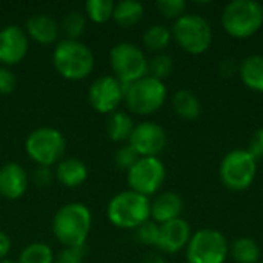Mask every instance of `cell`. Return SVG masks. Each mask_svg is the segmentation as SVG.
I'll use <instances>...</instances> for the list:
<instances>
[{
  "label": "cell",
  "mask_w": 263,
  "mask_h": 263,
  "mask_svg": "<svg viewBox=\"0 0 263 263\" xmlns=\"http://www.w3.org/2000/svg\"><path fill=\"white\" fill-rule=\"evenodd\" d=\"M25 151L37 166L57 165L66 151V140L62 131L49 126H42L29 133L25 140Z\"/></svg>",
  "instance_id": "obj_5"
},
{
  "label": "cell",
  "mask_w": 263,
  "mask_h": 263,
  "mask_svg": "<svg viewBox=\"0 0 263 263\" xmlns=\"http://www.w3.org/2000/svg\"><path fill=\"white\" fill-rule=\"evenodd\" d=\"M222 25L230 35L247 39L263 25V5L256 0H233L223 8Z\"/></svg>",
  "instance_id": "obj_4"
},
{
  "label": "cell",
  "mask_w": 263,
  "mask_h": 263,
  "mask_svg": "<svg viewBox=\"0 0 263 263\" xmlns=\"http://www.w3.org/2000/svg\"><path fill=\"white\" fill-rule=\"evenodd\" d=\"M0 263H17V262H14V260H11V259H2Z\"/></svg>",
  "instance_id": "obj_39"
},
{
  "label": "cell",
  "mask_w": 263,
  "mask_h": 263,
  "mask_svg": "<svg viewBox=\"0 0 263 263\" xmlns=\"http://www.w3.org/2000/svg\"><path fill=\"white\" fill-rule=\"evenodd\" d=\"M134 120L133 117L125 111H114L109 116H106V134L112 142L122 143L128 142L133 131H134Z\"/></svg>",
  "instance_id": "obj_20"
},
{
  "label": "cell",
  "mask_w": 263,
  "mask_h": 263,
  "mask_svg": "<svg viewBox=\"0 0 263 263\" xmlns=\"http://www.w3.org/2000/svg\"><path fill=\"white\" fill-rule=\"evenodd\" d=\"M173 32L168 26L165 25H151L145 32H143V46L151 51V52H162L171 42Z\"/></svg>",
  "instance_id": "obj_24"
},
{
  "label": "cell",
  "mask_w": 263,
  "mask_h": 263,
  "mask_svg": "<svg viewBox=\"0 0 263 263\" xmlns=\"http://www.w3.org/2000/svg\"><path fill=\"white\" fill-rule=\"evenodd\" d=\"M28 190V174L25 168L15 162L0 166V196L8 200L20 199Z\"/></svg>",
  "instance_id": "obj_16"
},
{
  "label": "cell",
  "mask_w": 263,
  "mask_h": 263,
  "mask_svg": "<svg viewBox=\"0 0 263 263\" xmlns=\"http://www.w3.org/2000/svg\"><path fill=\"white\" fill-rule=\"evenodd\" d=\"M240 79L253 91L263 92V55H248L240 65Z\"/></svg>",
  "instance_id": "obj_22"
},
{
  "label": "cell",
  "mask_w": 263,
  "mask_h": 263,
  "mask_svg": "<svg viewBox=\"0 0 263 263\" xmlns=\"http://www.w3.org/2000/svg\"><path fill=\"white\" fill-rule=\"evenodd\" d=\"M248 151L253 154V157L257 160V159H262L263 157V126L259 128L253 137H251V142H250V146H248Z\"/></svg>",
  "instance_id": "obj_36"
},
{
  "label": "cell",
  "mask_w": 263,
  "mask_h": 263,
  "mask_svg": "<svg viewBox=\"0 0 263 263\" xmlns=\"http://www.w3.org/2000/svg\"><path fill=\"white\" fill-rule=\"evenodd\" d=\"M159 223H156L154 220H146L145 223H142L140 227L136 228V237L142 245L146 247H157V240H159Z\"/></svg>",
  "instance_id": "obj_30"
},
{
  "label": "cell",
  "mask_w": 263,
  "mask_h": 263,
  "mask_svg": "<svg viewBox=\"0 0 263 263\" xmlns=\"http://www.w3.org/2000/svg\"><path fill=\"white\" fill-rule=\"evenodd\" d=\"M55 180L66 188H77L88 179V166L76 157L62 159L55 165Z\"/></svg>",
  "instance_id": "obj_19"
},
{
  "label": "cell",
  "mask_w": 263,
  "mask_h": 263,
  "mask_svg": "<svg viewBox=\"0 0 263 263\" xmlns=\"http://www.w3.org/2000/svg\"><path fill=\"white\" fill-rule=\"evenodd\" d=\"M171 32L179 46L190 54L205 52L213 42L211 25L199 14L185 12L174 22Z\"/></svg>",
  "instance_id": "obj_7"
},
{
  "label": "cell",
  "mask_w": 263,
  "mask_h": 263,
  "mask_svg": "<svg viewBox=\"0 0 263 263\" xmlns=\"http://www.w3.org/2000/svg\"><path fill=\"white\" fill-rule=\"evenodd\" d=\"M166 133L156 122H142L134 126L128 143L140 157H157L166 146Z\"/></svg>",
  "instance_id": "obj_13"
},
{
  "label": "cell",
  "mask_w": 263,
  "mask_h": 263,
  "mask_svg": "<svg viewBox=\"0 0 263 263\" xmlns=\"http://www.w3.org/2000/svg\"><path fill=\"white\" fill-rule=\"evenodd\" d=\"M157 9L165 15L166 18H179L185 14L186 2L185 0H159L156 3Z\"/></svg>",
  "instance_id": "obj_32"
},
{
  "label": "cell",
  "mask_w": 263,
  "mask_h": 263,
  "mask_svg": "<svg viewBox=\"0 0 263 263\" xmlns=\"http://www.w3.org/2000/svg\"><path fill=\"white\" fill-rule=\"evenodd\" d=\"M126 174L129 190L149 197L163 185L166 170L159 157H140Z\"/></svg>",
  "instance_id": "obj_11"
},
{
  "label": "cell",
  "mask_w": 263,
  "mask_h": 263,
  "mask_svg": "<svg viewBox=\"0 0 263 263\" xmlns=\"http://www.w3.org/2000/svg\"><path fill=\"white\" fill-rule=\"evenodd\" d=\"M182 211L183 200L177 193L173 191L162 193L151 202V219L159 225L179 219Z\"/></svg>",
  "instance_id": "obj_18"
},
{
  "label": "cell",
  "mask_w": 263,
  "mask_h": 263,
  "mask_svg": "<svg viewBox=\"0 0 263 263\" xmlns=\"http://www.w3.org/2000/svg\"><path fill=\"white\" fill-rule=\"evenodd\" d=\"M92 225V214L85 203L71 202L57 210L52 219V233L65 247H85Z\"/></svg>",
  "instance_id": "obj_1"
},
{
  "label": "cell",
  "mask_w": 263,
  "mask_h": 263,
  "mask_svg": "<svg viewBox=\"0 0 263 263\" xmlns=\"http://www.w3.org/2000/svg\"><path fill=\"white\" fill-rule=\"evenodd\" d=\"M15 86H17V79L12 69L0 65V96L11 94L15 89Z\"/></svg>",
  "instance_id": "obj_35"
},
{
  "label": "cell",
  "mask_w": 263,
  "mask_h": 263,
  "mask_svg": "<svg viewBox=\"0 0 263 263\" xmlns=\"http://www.w3.org/2000/svg\"><path fill=\"white\" fill-rule=\"evenodd\" d=\"M142 263H166V260H165L163 256L159 254V253H149V254H146V256L143 257Z\"/></svg>",
  "instance_id": "obj_38"
},
{
  "label": "cell",
  "mask_w": 263,
  "mask_h": 263,
  "mask_svg": "<svg viewBox=\"0 0 263 263\" xmlns=\"http://www.w3.org/2000/svg\"><path fill=\"white\" fill-rule=\"evenodd\" d=\"M139 159H140V156L136 153V149H134L129 143L120 146V148L116 151V156H114V162H116L117 168H119V170H123V171H126V173L134 166V163H136Z\"/></svg>",
  "instance_id": "obj_31"
},
{
  "label": "cell",
  "mask_w": 263,
  "mask_h": 263,
  "mask_svg": "<svg viewBox=\"0 0 263 263\" xmlns=\"http://www.w3.org/2000/svg\"><path fill=\"white\" fill-rule=\"evenodd\" d=\"M173 69H174L173 57L165 52L154 54L153 59L148 60V76H151L157 80L163 82V79L171 76Z\"/></svg>",
  "instance_id": "obj_29"
},
{
  "label": "cell",
  "mask_w": 263,
  "mask_h": 263,
  "mask_svg": "<svg viewBox=\"0 0 263 263\" xmlns=\"http://www.w3.org/2000/svg\"><path fill=\"white\" fill-rule=\"evenodd\" d=\"M114 2L112 0H88L85 3V15L91 22L97 25H103L112 18L114 14Z\"/></svg>",
  "instance_id": "obj_28"
},
{
  "label": "cell",
  "mask_w": 263,
  "mask_h": 263,
  "mask_svg": "<svg viewBox=\"0 0 263 263\" xmlns=\"http://www.w3.org/2000/svg\"><path fill=\"white\" fill-rule=\"evenodd\" d=\"M145 8L137 0H120L114 5L112 20L122 28H131L137 25L143 17Z\"/></svg>",
  "instance_id": "obj_23"
},
{
  "label": "cell",
  "mask_w": 263,
  "mask_h": 263,
  "mask_svg": "<svg viewBox=\"0 0 263 263\" xmlns=\"http://www.w3.org/2000/svg\"><path fill=\"white\" fill-rule=\"evenodd\" d=\"M83 257L85 247H68L54 256V263H83Z\"/></svg>",
  "instance_id": "obj_33"
},
{
  "label": "cell",
  "mask_w": 263,
  "mask_h": 263,
  "mask_svg": "<svg viewBox=\"0 0 263 263\" xmlns=\"http://www.w3.org/2000/svg\"><path fill=\"white\" fill-rule=\"evenodd\" d=\"M52 65L63 79L79 82L92 72L94 54L91 48L80 40L62 39L54 48Z\"/></svg>",
  "instance_id": "obj_2"
},
{
  "label": "cell",
  "mask_w": 263,
  "mask_h": 263,
  "mask_svg": "<svg viewBox=\"0 0 263 263\" xmlns=\"http://www.w3.org/2000/svg\"><path fill=\"white\" fill-rule=\"evenodd\" d=\"M60 31L68 40H79L86 31V15L77 9L68 11L60 22Z\"/></svg>",
  "instance_id": "obj_26"
},
{
  "label": "cell",
  "mask_w": 263,
  "mask_h": 263,
  "mask_svg": "<svg viewBox=\"0 0 263 263\" xmlns=\"http://www.w3.org/2000/svg\"><path fill=\"white\" fill-rule=\"evenodd\" d=\"M125 89L126 85H123L114 76H100L89 85V105L96 112L109 116L111 112L119 111V106L122 102H125Z\"/></svg>",
  "instance_id": "obj_12"
},
{
  "label": "cell",
  "mask_w": 263,
  "mask_h": 263,
  "mask_svg": "<svg viewBox=\"0 0 263 263\" xmlns=\"http://www.w3.org/2000/svg\"><path fill=\"white\" fill-rule=\"evenodd\" d=\"M108 220L122 230H136L151 219V202L148 197L126 190L116 194L106 206Z\"/></svg>",
  "instance_id": "obj_3"
},
{
  "label": "cell",
  "mask_w": 263,
  "mask_h": 263,
  "mask_svg": "<svg viewBox=\"0 0 263 263\" xmlns=\"http://www.w3.org/2000/svg\"><path fill=\"white\" fill-rule=\"evenodd\" d=\"M25 28L26 35L40 45H51L60 35V23L48 14H32L26 20Z\"/></svg>",
  "instance_id": "obj_17"
},
{
  "label": "cell",
  "mask_w": 263,
  "mask_h": 263,
  "mask_svg": "<svg viewBox=\"0 0 263 263\" xmlns=\"http://www.w3.org/2000/svg\"><path fill=\"white\" fill-rule=\"evenodd\" d=\"M109 65L114 77L123 85L134 83L148 76V59L145 52L131 42H120L111 48Z\"/></svg>",
  "instance_id": "obj_8"
},
{
  "label": "cell",
  "mask_w": 263,
  "mask_h": 263,
  "mask_svg": "<svg viewBox=\"0 0 263 263\" xmlns=\"http://www.w3.org/2000/svg\"><path fill=\"white\" fill-rule=\"evenodd\" d=\"M257 173V160L248 149H233L220 162L219 174L222 183L233 191L251 186Z\"/></svg>",
  "instance_id": "obj_9"
},
{
  "label": "cell",
  "mask_w": 263,
  "mask_h": 263,
  "mask_svg": "<svg viewBox=\"0 0 263 263\" xmlns=\"http://www.w3.org/2000/svg\"><path fill=\"white\" fill-rule=\"evenodd\" d=\"M191 239V228L186 220L174 219L159 227L157 248L163 253L174 254L183 250Z\"/></svg>",
  "instance_id": "obj_15"
},
{
  "label": "cell",
  "mask_w": 263,
  "mask_h": 263,
  "mask_svg": "<svg viewBox=\"0 0 263 263\" xmlns=\"http://www.w3.org/2000/svg\"><path fill=\"white\" fill-rule=\"evenodd\" d=\"M230 253L237 263H257L260 259V248L250 237L236 239L230 247Z\"/></svg>",
  "instance_id": "obj_25"
},
{
  "label": "cell",
  "mask_w": 263,
  "mask_h": 263,
  "mask_svg": "<svg viewBox=\"0 0 263 263\" xmlns=\"http://www.w3.org/2000/svg\"><path fill=\"white\" fill-rule=\"evenodd\" d=\"M166 86L162 80L145 76L134 83L126 85L125 103L129 111L139 116H148L159 111L166 100Z\"/></svg>",
  "instance_id": "obj_6"
},
{
  "label": "cell",
  "mask_w": 263,
  "mask_h": 263,
  "mask_svg": "<svg viewBox=\"0 0 263 263\" xmlns=\"http://www.w3.org/2000/svg\"><path fill=\"white\" fill-rule=\"evenodd\" d=\"M173 109L179 117L185 120H194L202 112V103L193 91L180 89L173 96Z\"/></svg>",
  "instance_id": "obj_21"
},
{
  "label": "cell",
  "mask_w": 263,
  "mask_h": 263,
  "mask_svg": "<svg viewBox=\"0 0 263 263\" xmlns=\"http://www.w3.org/2000/svg\"><path fill=\"white\" fill-rule=\"evenodd\" d=\"M55 174L49 166H37L32 174H31V180L37 188H48L51 186V183L54 182Z\"/></svg>",
  "instance_id": "obj_34"
},
{
  "label": "cell",
  "mask_w": 263,
  "mask_h": 263,
  "mask_svg": "<svg viewBox=\"0 0 263 263\" xmlns=\"http://www.w3.org/2000/svg\"><path fill=\"white\" fill-rule=\"evenodd\" d=\"M29 49V37L18 25H6L0 29V65L14 66L20 63Z\"/></svg>",
  "instance_id": "obj_14"
},
{
  "label": "cell",
  "mask_w": 263,
  "mask_h": 263,
  "mask_svg": "<svg viewBox=\"0 0 263 263\" xmlns=\"http://www.w3.org/2000/svg\"><path fill=\"white\" fill-rule=\"evenodd\" d=\"M17 263H54V253L46 243L32 242L20 251Z\"/></svg>",
  "instance_id": "obj_27"
},
{
  "label": "cell",
  "mask_w": 263,
  "mask_h": 263,
  "mask_svg": "<svg viewBox=\"0 0 263 263\" xmlns=\"http://www.w3.org/2000/svg\"><path fill=\"white\" fill-rule=\"evenodd\" d=\"M12 247V242L9 239V236L5 231H0V260L6 259V256L9 254Z\"/></svg>",
  "instance_id": "obj_37"
},
{
  "label": "cell",
  "mask_w": 263,
  "mask_h": 263,
  "mask_svg": "<svg viewBox=\"0 0 263 263\" xmlns=\"http://www.w3.org/2000/svg\"><path fill=\"white\" fill-rule=\"evenodd\" d=\"M227 237L211 228L194 233L186 245L188 263H225L228 256Z\"/></svg>",
  "instance_id": "obj_10"
}]
</instances>
